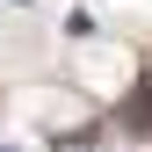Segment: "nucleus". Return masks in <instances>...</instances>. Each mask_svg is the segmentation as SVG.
<instances>
[{"label":"nucleus","mask_w":152,"mask_h":152,"mask_svg":"<svg viewBox=\"0 0 152 152\" xmlns=\"http://www.w3.org/2000/svg\"><path fill=\"white\" fill-rule=\"evenodd\" d=\"M0 152H7V145H0Z\"/></svg>","instance_id":"f257e3e1"}]
</instances>
